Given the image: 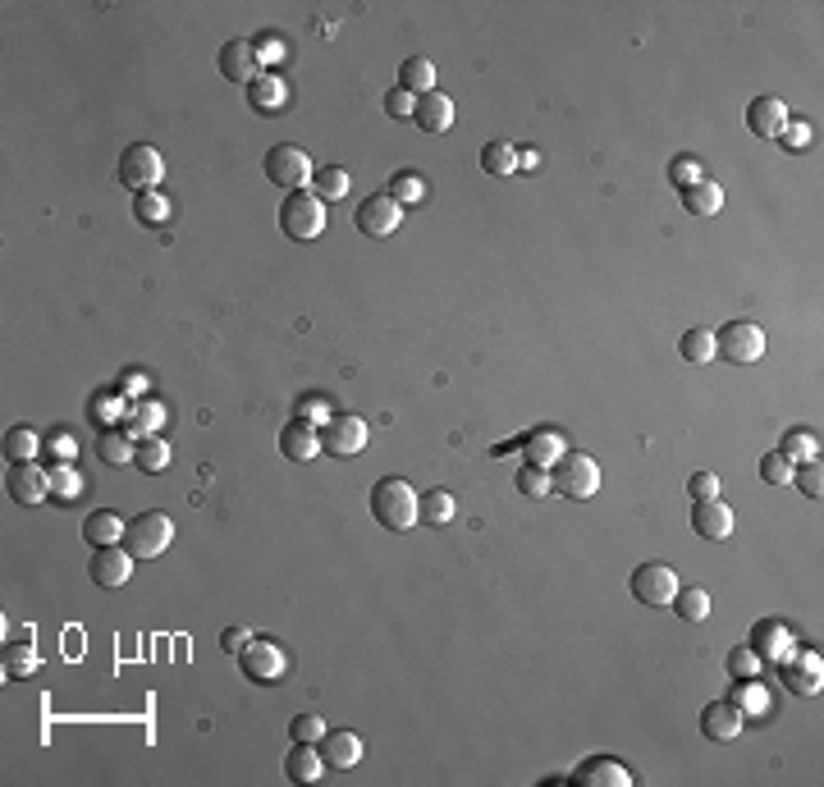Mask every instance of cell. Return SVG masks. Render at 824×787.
Instances as JSON below:
<instances>
[{
  "instance_id": "obj_1",
  "label": "cell",
  "mask_w": 824,
  "mask_h": 787,
  "mask_svg": "<svg viewBox=\"0 0 824 787\" xmlns=\"http://www.w3.org/2000/svg\"><path fill=\"white\" fill-rule=\"evenodd\" d=\"M371 518L385 531H412V522H422V495L403 476H385L371 486Z\"/></svg>"
},
{
  "instance_id": "obj_2",
  "label": "cell",
  "mask_w": 824,
  "mask_h": 787,
  "mask_svg": "<svg viewBox=\"0 0 824 787\" xmlns=\"http://www.w3.org/2000/svg\"><path fill=\"white\" fill-rule=\"evenodd\" d=\"M280 229L293 243H312V238L326 234V202L312 193V188H298L280 202Z\"/></svg>"
},
{
  "instance_id": "obj_3",
  "label": "cell",
  "mask_w": 824,
  "mask_h": 787,
  "mask_svg": "<svg viewBox=\"0 0 824 787\" xmlns=\"http://www.w3.org/2000/svg\"><path fill=\"white\" fill-rule=\"evenodd\" d=\"M261 170H266V179H271L275 188H284V193H298V188H307L316 179L312 156H307L303 147H293V142H280V147L266 151Z\"/></svg>"
},
{
  "instance_id": "obj_4",
  "label": "cell",
  "mask_w": 824,
  "mask_h": 787,
  "mask_svg": "<svg viewBox=\"0 0 824 787\" xmlns=\"http://www.w3.org/2000/svg\"><path fill=\"white\" fill-rule=\"evenodd\" d=\"M550 481L564 499H577V504H582V499H591L600 490V463L591 453H564V458L550 467Z\"/></svg>"
},
{
  "instance_id": "obj_5",
  "label": "cell",
  "mask_w": 824,
  "mask_h": 787,
  "mask_svg": "<svg viewBox=\"0 0 824 787\" xmlns=\"http://www.w3.org/2000/svg\"><path fill=\"white\" fill-rule=\"evenodd\" d=\"M165 179V156L152 147V142H133V147L120 151V184L133 188V193H156Z\"/></svg>"
},
{
  "instance_id": "obj_6",
  "label": "cell",
  "mask_w": 824,
  "mask_h": 787,
  "mask_svg": "<svg viewBox=\"0 0 824 787\" xmlns=\"http://www.w3.org/2000/svg\"><path fill=\"white\" fill-rule=\"evenodd\" d=\"M170 540H174V522L165 518V513H156V508H147V513H138V518L129 522V531H124V550H129L133 559H156V554L170 550Z\"/></svg>"
},
{
  "instance_id": "obj_7",
  "label": "cell",
  "mask_w": 824,
  "mask_h": 787,
  "mask_svg": "<svg viewBox=\"0 0 824 787\" xmlns=\"http://www.w3.org/2000/svg\"><path fill=\"white\" fill-rule=\"evenodd\" d=\"M678 572L669 568V563H641V568H632L628 577V591L637 604H646V609H669L673 595H678Z\"/></svg>"
},
{
  "instance_id": "obj_8",
  "label": "cell",
  "mask_w": 824,
  "mask_h": 787,
  "mask_svg": "<svg viewBox=\"0 0 824 787\" xmlns=\"http://www.w3.org/2000/svg\"><path fill=\"white\" fill-rule=\"evenodd\" d=\"M239 669L248 682H257V687H271V682L284 678V669H289V659H284L280 641H261L252 637L248 646L239 650Z\"/></svg>"
},
{
  "instance_id": "obj_9",
  "label": "cell",
  "mask_w": 824,
  "mask_h": 787,
  "mask_svg": "<svg viewBox=\"0 0 824 787\" xmlns=\"http://www.w3.org/2000/svg\"><path fill=\"white\" fill-rule=\"evenodd\" d=\"M715 353L728 357V362H760L765 357V330L756 321H728L724 330L715 335Z\"/></svg>"
},
{
  "instance_id": "obj_10",
  "label": "cell",
  "mask_w": 824,
  "mask_h": 787,
  "mask_svg": "<svg viewBox=\"0 0 824 787\" xmlns=\"http://www.w3.org/2000/svg\"><path fill=\"white\" fill-rule=\"evenodd\" d=\"M371 440L367 431V421L353 417V412H344V417H330L326 426H321V449L335 453V458H353V453H362Z\"/></svg>"
},
{
  "instance_id": "obj_11",
  "label": "cell",
  "mask_w": 824,
  "mask_h": 787,
  "mask_svg": "<svg viewBox=\"0 0 824 787\" xmlns=\"http://www.w3.org/2000/svg\"><path fill=\"white\" fill-rule=\"evenodd\" d=\"M399 225H403V206L394 202L390 193H371L367 202L358 206V229L367 238H390Z\"/></svg>"
},
{
  "instance_id": "obj_12",
  "label": "cell",
  "mask_w": 824,
  "mask_h": 787,
  "mask_svg": "<svg viewBox=\"0 0 824 787\" xmlns=\"http://www.w3.org/2000/svg\"><path fill=\"white\" fill-rule=\"evenodd\" d=\"M5 486H10L14 504H46V499H51V472H46V467H33V463H10Z\"/></svg>"
},
{
  "instance_id": "obj_13",
  "label": "cell",
  "mask_w": 824,
  "mask_h": 787,
  "mask_svg": "<svg viewBox=\"0 0 824 787\" xmlns=\"http://www.w3.org/2000/svg\"><path fill=\"white\" fill-rule=\"evenodd\" d=\"M220 74L229 78V83H257L266 69H261L257 60V42H243V37H234V42L220 46Z\"/></svg>"
},
{
  "instance_id": "obj_14",
  "label": "cell",
  "mask_w": 824,
  "mask_h": 787,
  "mask_svg": "<svg viewBox=\"0 0 824 787\" xmlns=\"http://www.w3.org/2000/svg\"><path fill=\"white\" fill-rule=\"evenodd\" d=\"M92 582L106 586V591H120L124 582L133 577V554L124 550V545H101L97 554H92Z\"/></svg>"
},
{
  "instance_id": "obj_15",
  "label": "cell",
  "mask_w": 824,
  "mask_h": 787,
  "mask_svg": "<svg viewBox=\"0 0 824 787\" xmlns=\"http://www.w3.org/2000/svg\"><path fill=\"white\" fill-rule=\"evenodd\" d=\"M747 646L756 650L760 659H770V664H788V659L797 655V646H792V632L779 623V618H765V623H756V632H751Z\"/></svg>"
},
{
  "instance_id": "obj_16",
  "label": "cell",
  "mask_w": 824,
  "mask_h": 787,
  "mask_svg": "<svg viewBox=\"0 0 824 787\" xmlns=\"http://www.w3.org/2000/svg\"><path fill=\"white\" fill-rule=\"evenodd\" d=\"M692 531L701 540H728L733 536V508L724 499H696L692 504Z\"/></svg>"
},
{
  "instance_id": "obj_17",
  "label": "cell",
  "mask_w": 824,
  "mask_h": 787,
  "mask_svg": "<svg viewBox=\"0 0 824 787\" xmlns=\"http://www.w3.org/2000/svg\"><path fill=\"white\" fill-rule=\"evenodd\" d=\"M742 723H747V714L728 701H710L701 710V733L710 737V742H733V737H742Z\"/></svg>"
},
{
  "instance_id": "obj_18",
  "label": "cell",
  "mask_w": 824,
  "mask_h": 787,
  "mask_svg": "<svg viewBox=\"0 0 824 787\" xmlns=\"http://www.w3.org/2000/svg\"><path fill=\"white\" fill-rule=\"evenodd\" d=\"M783 682H788L797 696H820L824 687V664L815 650H802V655H792L788 664H783Z\"/></svg>"
},
{
  "instance_id": "obj_19",
  "label": "cell",
  "mask_w": 824,
  "mask_h": 787,
  "mask_svg": "<svg viewBox=\"0 0 824 787\" xmlns=\"http://www.w3.org/2000/svg\"><path fill=\"white\" fill-rule=\"evenodd\" d=\"M326 769H353L362 760V737L358 733H344V728H326V737L316 742Z\"/></svg>"
},
{
  "instance_id": "obj_20",
  "label": "cell",
  "mask_w": 824,
  "mask_h": 787,
  "mask_svg": "<svg viewBox=\"0 0 824 787\" xmlns=\"http://www.w3.org/2000/svg\"><path fill=\"white\" fill-rule=\"evenodd\" d=\"M280 453L289 458V463H312L316 453H321V431H316L312 421H289L280 431Z\"/></svg>"
},
{
  "instance_id": "obj_21",
  "label": "cell",
  "mask_w": 824,
  "mask_h": 787,
  "mask_svg": "<svg viewBox=\"0 0 824 787\" xmlns=\"http://www.w3.org/2000/svg\"><path fill=\"white\" fill-rule=\"evenodd\" d=\"M783 124H788V106H783L779 97H756V101L747 106V129L756 133V138L779 142Z\"/></svg>"
},
{
  "instance_id": "obj_22",
  "label": "cell",
  "mask_w": 824,
  "mask_h": 787,
  "mask_svg": "<svg viewBox=\"0 0 824 787\" xmlns=\"http://www.w3.org/2000/svg\"><path fill=\"white\" fill-rule=\"evenodd\" d=\"M412 119H417V129H422V133L440 138V133L454 129V101H449L445 92H426V97H417Z\"/></svg>"
},
{
  "instance_id": "obj_23",
  "label": "cell",
  "mask_w": 824,
  "mask_h": 787,
  "mask_svg": "<svg viewBox=\"0 0 824 787\" xmlns=\"http://www.w3.org/2000/svg\"><path fill=\"white\" fill-rule=\"evenodd\" d=\"M573 783H582V787H632V774L618 765V760H609V755H591V760L577 765Z\"/></svg>"
},
{
  "instance_id": "obj_24",
  "label": "cell",
  "mask_w": 824,
  "mask_h": 787,
  "mask_svg": "<svg viewBox=\"0 0 824 787\" xmlns=\"http://www.w3.org/2000/svg\"><path fill=\"white\" fill-rule=\"evenodd\" d=\"M248 106L257 115H280L289 110V83L280 74H261L257 83H248Z\"/></svg>"
},
{
  "instance_id": "obj_25",
  "label": "cell",
  "mask_w": 824,
  "mask_h": 787,
  "mask_svg": "<svg viewBox=\"0 0 824 787\" xmlns=\"http://www.w3.org/2000/svg\"><path fill=\"white\" fill-rule=\"evenodd\" d=\"M124 531H129V522H120V513H110V508L87 513V522H83V540L92 545V550H101V545H120Z\"/></svg>"
},
{
  "instance_id": "obj_26",
  "label": "cell",
  "mask_w": 824,
  "mask_h": 787,
  "mask_svg": "<svg viewBox=\"0 0 824 787\" xmlns=\"http://www.w3.org/2000/svg\"><path fill=\"white\" fill-rule=\"evenodd\" d=\"M321 769H326V760H321L316 742H293L289 760H284V774H289V783H316V778H321Z\"/></svg>"
},
{
  "instance_id": "obj_27",
  "label": "cell",
  "mask_w": 824,
  "mask_h": 787,
  "mask_svg": "<svg viewBox=\"0 0 824 787\" xmlns=\"http://www.w3.org/2000/svg\"><path fill=\"white\" fill-rule=\"evenodd\" d=\"M683 211H692V216H719L724 211V188L715 179H701V184L683 188Z\"/></svg>"
},
{
  "instance_id": "obj_28",
  "label": "cell",
  "mask_w": 824,
  "mask_h": 787,
  "mask_svg": "<svg viewBox=\"0 0 824 787\" xmlns=\"http://www.w3.org/2000/svg\"><path fill=\"white\" fill-rule=\"evenodd\" d=\"M399 87L403 92H412V97L435 92V65L426 60V55H408V60L399 65Z\"/></svg>"
},
{
  "instance_id": "obj_29",
  "label": "cell",
  "mask_w": 824,
  "mask_h": 787,
  "mask_svg": "<svg viewBox=\"0 0 824 787\" xmlns=\"http://www.w3.org/2000/svg\"><path fill=\"white\" fill-rule=\"evenodd\" d=\"M728 705H738L747 719H760V714L770 710V691H765V682H756V678H738V687L728 691Z\"/></svg>"
},
{
  "instance_id": "obj_30",
  "label": "cell",
  "mask_w": 824,
  "mask_h": 787,
  "mask_svg": "<svg viewBox=\"0 0 824 787\" xmlns=\"http://www.w3.org/2000/svg\"><path fill=\"white\" fill-rule=\"evenodd\" d=\"M133 453H138V444H133L129 431H101V435H97V458H101L106 467L133 463Z\"/></svg>"
},
{
  "instance_id": "obj_31",
  "label": "cell",
  "mask_w": 824,
  "mask_h": 787,
  "mask_svg": "<svg viewBox=\"0 0 824 787\" xmlns=\"http://www.w3.org/2000/svg\"><path fill=\"white\" fill-rule=\"evenodd\" d=\"M481 170L495 174V179L518 174V147H513V142H486V147H481Z\"/></svg>"
},
{
  "instance_id": "obj_32",
  "label": "cell",
  "mask_w": 824,
  "mask_h": 787,
  "mask_svg": "<svg viewBox=\"0 0 824 787\" xmlns=\"http://www.w3.org/2000/svg\"><path fill=\"white\" fill-rule=\"evenodd\" d=\"M673 614L683 618V623H705V618H710V595H705L701 586H678Z\"/></svg>"
},
{
  "instance_id": "obj_33",
  "label": "cell",
  "mask_w": 824,
  "mask_h": 787,
  "mask_svg": "<svg viewBox=\"0 0 824 787\" xmlns=\"http://www.w3.org/2000/svg\"><path fill=\"white\" fill-rule=\"evenodd\" d=\"M564 458V440H559V431H536L532 440H527V463L532 467H554Z\"/></svg>"
},
{
  "instance_id": "obj_34",
  "label": "cell",
  "mask_w": 824,
  "mask_h": 787,
  "mask_svg": "<svg viewBox=\"0 0 824 787\" xmlns=\"http://www.w3.org/2000/svg\"><path fill=\"white\" fill-rule=\"evenodd\" d=\"M133 467H138V472H147V476L165 472V467H170V444H165L161 435H152V440H138V453H133Z\"/></svg>"
},
{
  "instance_id": "obj_35",
  "label": "cell",
  "mask_w": 824,
  "mask_h": 787,
  "mask_svg": "<svg viewBox=\"0 0 824 787\" xmlns=\"http://www.w3.org/2000/svg\"><path fill=\"white\" fill-rule=\"evenodd\" d=\"M37 449H42V435H37L33 426H14V431L5 435V458H10V463H33Z\"/></svg>"
},
{
  "instance_id": "obj_36",
  "label": "cell",
  "mask_w": 824,
  "mask_h": 787,
  "mask_svg": "<svg viewBox=\"0 0 824 787\" xmlns=\"http://www.w3.org/2000/svg\"><path fill=\"white\" fill-rule=\"evenodd\" d=\"M513 486H518V495L527 499H550L554 495V481H550V467H518V476H513Z\"/></svg>"
},
{
  "instance_id": "obj_37",
  "label": "cell",
  "mask_w": 824,
  "mask_h": 787,
  "mask_svg": "<svg viewBox=\"0 0 824 787\" xmlns=\"http://www.w3.org/2000/svg\"><path fill=\"white\" fill-rule=\"evenodd\" d=\"M458 513V499L449 495V490H431V495H422V522H431V527H449Z\"/></svg>"
},
{
  "instance_id": "obj_38",
  "label": "cell",
  "mask_w": 824,
  "mask_h": 787,
  "mask_svg": "<svg viewBox=\"0 0 824 787\" xmlns=\"http://www.w3.org/2000/svg\"><path fill=\"white\" fill-rule=\"evenodd\" d=\"M348 170H339V165H330V170H316L312 179V193L321 197V202H339V197H348Z\"/></svg>"
},
{
  "instance_id": "obj_39",
  "label": "cell",
  "mask_w": 824,
  "mask_h": 787,
  "mask_svg": "<svg viewBox=\"0 0 824 787\" xmlns=\"http://www.w3.org/2000/svg\"><path fill=\"white\" fill-rule=\"evenodd\" d=\"M678 348H683V357L692 362V367H705V362H715V357H719L715 353V335H710V330H687Z\"/></svg>"
},
{
  "instance_id": "obj_40",
  "label": "cell",
  "mask_w": 824,
  "mask_h": 787,
  "mask_svg": "<svg viewBox=\"0 0 824 787\" xmlns=\"http://www.w3.org/2000/svg\"><path fill=\"white\" fill-rule=\"evenodd\" d=\"M161 403H133V417H129V435H138V440H152L156 431H161Z\"/></svg>"
},
{
  "instance_id": "obj_41",
  "label": "cell",
  "mask_w": 824,
  "mask_h": 787,
  "mask_svg": "<svg viewBox=\"0 0 824 787\" xmlns=\"http://www.w3.org/2000/svg\"><path fill=\"white\" fill-rule=\"evenodd\" d=\"M390 197L399 206H417L426 197V184H422V174L417 170H399L394 174V184H390Z\"/></svg>"
},
{
  "instance_id": "obj_42",
  "label": "cell",
  "mask_w": 824,
  "mask_h": 787,
  "mask_svg": "<svg viewBox=\"0 0 824 787\" xmlns=\"http://www.w3.org/2000/svg\"><path fill=\"white\" fill-rule=\"evenodd\" d=\"M46 472H51V499H60V504H69V499L83 490V476L69 463H55V467H46Z\"/></svg>"
},
{
  "instance_id": "obj_43",
  "label": "cell",
  "mask_w": 824,
  "mask_h": 787,
  "mask_svg": "<svg viewBox=\"0 0 824 787\" xmlns=\"http://www.w3.org/2000/svg\"><path fill=\"white\" fill-rule=\"evenodd\" d=\"M5 673H10V678H33L37 673V650L28 646V637L5 650Z\"/></svg>"
},
{
  "instance_id": "obj_44",
  "label": "cell",
  "mask_w": 824,
  "mask_h": 787,
  "mask_svg": "<svg viewBox=\"0 0 824 787\" xmlns=\"http://www.w3.org/2000/svg\"><path fill=\"white\" fill-rule=\"evenodd\" d=\"M133 216L142 220V225H165L170 220V202H165L161 193H138V202H133Z\"/></svg>"
},
{
  "instance_id": "obj_45",
  "label": "cell",
  "mask_w": 824,
  "mask_h": 787,
  "mask_svg": "<svg viewBox=\"0 0 824 787\" xmlns=\"http://www.w3.org/2000/svg\"><path fill=\"white\" fill-rule=\"evenodd\" d=\"M783 458H792V463H811L815 458V431H806V426H797V431H788V440L779 444Z\"/></svg>"
},
{
  "instance_id": "obj_46",
  "label": "cell",
  "mask_w": 824,
  "mask_h": 787,
  "mask_svg": "<svg viewBox=\"0 0 824 787\" xmlns=\"http://www.w3.org/2000/svg\"><path fill=\"white\" fill-rule=\"evenodd\" d=\"M792 481H797V490H802L806 499H820L824 495V472H820V463H802V467H792Z\"/></svg>"
},
{
  "instance_id": "obj_47",
  "label": "cell",
  "mask_w": 824,
  "mask_h": 787,
  "mask_svg": "<svg viewBox=\"0 0 824 787\" xmlns=\"http://www.w3.org/2000/svg\"><path fill=\"white\" fill-rule=\"evenodd\" d=\"M760 476H765L770 486H788L792 481V458H783L779 449H770L765 458H760Z\"/></svg>"
},
{
  "instance_id": "obj_48",
  "label": "cell",
  "mask_w": 824,
  "mask_h": 787,
  "mask_svg": "<svg viewBox=\"0 0 824 787\" xmlns=\"http://www.w3.org/2000/svg\"><path fill=\"white\" fill-rule=\"evenodd\" d=\"M728 673H733V678H756V673H760V655L751 646H733V650H728Z\"/></svg>"
},
{
  "instance_id": "obj_49",
  "label": "cell",
  "mask_w": 824,
  "mask_h": 787,
  "mask_svg": "<svg viewBox=\"0 0 824 787\" xmlns=\"http://www.w3.org/2000/svg\"><path fill=\"white\" fill-rule=\"evenodd\" d=\"M289 733H293V742H321V737H326V723L316 719V714H298V719L289 723Z\"/></svg>"
},
{
  "instance_id": "obj_50",
  "label": "cell",
  "mask_w": 824,
  "mask_h": 787,
  "mask_svg": "<svg viewBox=\"0 0 824 787\" xmlns=\"http://www.w3.org/2000/svg\"><path fill=\"white\" fill-rule=\"evenodd\" d=\"M669 179H673L678 188H692V184H701V179H705V170L692 161V156H678V161L669 165Z\"/></svg>"
},
{
  "instance_id": "obj_51",
  "label": "cell",
  "mask_w": 824,
  "mask_h": 787,
  "mask_svg": "<svg viewBox=\"0 0 824 787\" xmlns=\"http://www.w3.org/2000/svg\"><path fill=\"white\" fill-rule=\"evenodd\" d=\"M779 142H783L788 151H806V147H811V124H802V119H788V124H783V133H779Z\"/></svg>"
},
{
  "instance_id": "obj_52",
  "label": "cell",
  "mask_w": 824,
  "mask_h": 787,
  "mask_svg": "<svg viewBox=\"0 0 824 787\" xmlns=\"http://www.w3.org/2000/svg\"><path fill=\"white\" fill-rule=\"evenodd\" d=\"M412 110H417V97H412V92H403V87L385 92V115L390 119H412Z\"/></svg>"
},
{
  "instance_id": "obj_53",
  "label": "cell",
  "mask_w": 824,
  "mask_h": 787,
  "mask_svg": "<svg viewBox=\"0 0 824 787\" xmlns=\"http://www.w3.org/2000/svg\"><path fill=\"white\" fill-rule=\"evenodd\" d=\"M687 490H692V499H715L719 495V476L715 472H696L692 481H687Z\"/></svg>"
},
{
  "instance_id": "obj_54",
  "label": "cell",
  "mask_w": 824,
  "mask_h": 787,
  "mask_svg": "<svg viewBox=\"0 0 824 787\" xmlns=\"http://www.w3.org/2000/svg\"><path fill=\"white\" fill-rule=\"evenodd\" d=\"M248 641H252L248 627H225V632H220V650H225V655H239Z\"/></svg>"
},
{
  "instance_id": "obj_55",
  "label": "cell",
  "mask_w": 824,
  "mask_h": 787,
  "mask_svg": "<svg viewBox=\"0 0 824 787\" xmlns=\"http://www.w3.org/2000/svg\"><path fill=\"white\" fill-rule=\"evenodd\" d=\"M280 51H284L280 42H266V37L257 42V60H261V65H266V60H280Z\"/></svg>"
}]
</instances>
